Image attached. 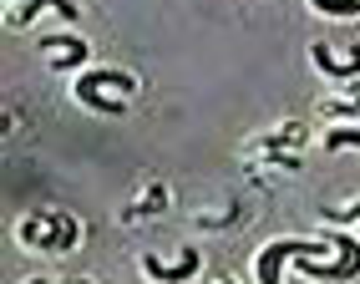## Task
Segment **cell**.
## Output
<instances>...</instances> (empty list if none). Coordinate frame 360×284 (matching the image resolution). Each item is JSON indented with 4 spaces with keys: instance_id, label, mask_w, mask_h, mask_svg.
Returning <instances> with one entry per match:
<instances>
[{
    "instance_id": "cell-3",
    "label": "cell",
    "mask_w": 360,
    "mask_h": 284,
    "mask_svg": "<svg viewBox=\"0 0 360 284\" xmlns=\"http://www.w3.org/2000/svg\"><path fill=\"white\" fill-rule=\"evenodd\" d=\"M309 142H315V137H309V122L284 117V122L244 137V168L254 173V183H264L269 173H300Z\"/></svg>"
},
{
    "instance_id": "cell-9",
    "label": "cell",
    "mask_w": 360,
    "mask_h": 284,
    "mask_svg": "<svg viewBox=\"0 0 360 284\" xmlns=\"http://www.w3.org/2000/svg\"><path fill=\"white\" fill-rule=\"evenodd\" d=\"M46 15H51L56 26H77L82 6L77 0H20V6H6V31H36Z\"/></svg>"
},
{
    "instance_id": "cell-12",
    "label": "cell",
    "mask_w": 360,
    "mask_h": 284,
    "mask_svg": "<svg viewBox=\"0 0 360 284\" xmlns=\"http://www.w3.org/2000/svg\"><path fill=\"white\" fill-rule=\"evenodd\" d=\"M304 6L320 20H360V0H304Z\"/></svg>"
},
{
    "instance_id": "cell-4",
    "label": "cell",
    "mask_w": 360,
    "mask_h": 284,
    "mask_svg": "<svg viewBox=\"0 0 360 284\" xmlns=\"http://www.w3.org/2000/svg\"><path fill=\"white\" fill-rule=\"evenodd\" d=\"M137 97H142V82L127 66H91L82 77H71V102L91 117H132Z\"/></svg>"
},
{
    "instance_id": "cell-14",
    "label": "cell",
    "mask_w": 360,
    "mask_h": 284,
    "mask_svg": "<svg viewBox=\"0 0 360 284\" xmlns=\"http://www.w3.org/2000/svg\"><path fill=\"white\" fill-rule=\"evenodd\" d=\"M203 284H238V279L224 274V269H203Z\"/></svg>"
},
{
    "instance_id": "cell-15",
    "label": "cell",
    "mask_w": 360,
    "mask_h": 284,
    "mask_svg": "<svg viewBox=\"0 0 360 284\" xmlns=\"http://www.w3.org/2000/svg\"><path fill=\"white\" fill-rule=\"evenodd\" d=\"M20 284H61V279H56V274H26Z\"/></svg>"
},
{
    "instance_id": "cell-10",
    "label": "cell",
    "mask_w": 360,
    "mask_h": 284,
    "mask_svg": "<svg viewBox=\"0 0 360 284\" xmlns=\"http://www.w3.org/2000/svg\"><path fill=\"white\" fill-rule=\"evenodd\" d=\"M249 219V198L244 193H224L219 203H203V208H193V224L198 233H229V228H238Z\"/></svg>"
},
{
    "instance_id": "cell-1",
    "label": "cell",
    "mask_w": 360,
    "mask_h": 284,
    "mask_svg": "<svg viewBox=\"0 0 360 284\" xmlns=\"http://www.w3.org/2000/svg\"><path fill=\"white\" fill-rule=\"evenodd\" d=\"M304 274L315 284H355L360 279V233L355 228H330V233H304V239H269L249 259L254 284H284V274Z\"/></svg>"
},
{
    "instance_id": "cell-11",
    "label": "cell",
    "mask_w": 360,
    "mask_h": 284,
    "mask_svg": "<svg viewBox=\"0 0 360 284\" xmlns=\"http://www.w3.org/2000/svg\"><path fill=\"white\" fill-rule=\"evenodd\" d=\"M315 117H320L325 127H350V122H360V82L330 86L325 97L315 102Z\"/></svg>"
},
{
    "instance_id": "cell-16",
    "label": "cell",
    "mask_w": 360,
    "mask_h": 284,
    "mask_svg": "<svg viewBox=\"0 0 360 284\" xmlns=\"http://www.w3.org/2000/svg\"><path fill=\"white\" fill-rule=\"evenodd\" d=\"M6 6H20V0H6Z\"/></svg>"
},
{
    "instance_id": "cell-13",
    "label": "cell",
    "mask_w": 360,
    "mask_h": 284,
    "mask_svg": "<svg viewBox=\"0 0 360 284\" xmlns=\"http://www.w3.org/2000/svg\"><path fill=\"white\" fill-rule=\"evenodd\" d=\"M320 148H325V153H360V122H350V127H325Z\"/></svg>"
},
{
    "instance_id": "cell-8",
    "label": "cell",
    "mask_w": 360,
    "mask_h": 284,
    "mask_svg": "<svg viewBox=\"0 0 360 284\" xmlns=\"http://www.w3.org/2000/svg\"><path fill=\"white\" fill-rule=\"evenodd\" d=\"M173 183H162V178H148L137 188V193L122 203V213H117V219H122L127 228H148V224H158V219H167V213H173Z\"/></svg>"
},
{
    "instance_id": "cell-2",
    "label": "cell",
    "mask_w": 360,
    "mask_h": 284,
    "mask_svg": "<svg viewBox=\"0 0 360 284\" xmlns=\"http://www.w3.org/2000/svg\"><path fill=\"white\" fill-rule=\"evenodd\" d=\"M15 249L31 254V259H71L82 244H86V224L77 219L71 208H56V203H41V208H26L15 219Z\"/></svg>"
},
{
    "instance_id": "cell-7",
    "label": "cell",
    "mask_w": 360,
    "mask_h": 284,
    "mask_svg": "<svg viewBox=\"0 0 360 284\" xmlns=\"http://www.w3.org/2000/svg\"><path fill=\"white\" fill-rule=\"evenodd\" d=\"M309 66H315L320 71V77L330 82V86H340V82H360V41H340V46H335V41H309Z\"/></svg>"
},
{
    "instance_id": "cell-5",
    "label": "cell",
    "mask_w": 360,
    "mask_h": 284,
    "mask_svg": "<svg viewBox=\"0 0 360 284\" xmlns=\"http://www.w3.org/2000/svg\"><path fill=\"white\" fill-rule=\"evenodd\" d=\"M36 51L46 61V71L51 77H82V71L97 66V46H91L77 26H51L36 36Z\"/></svg>"
},
{
    "instance_id": "cell-6",
    "label": "cell",
    "mask_w": 360,
    "mask_h": 284,
    "mask_svg": "<svg viewBox=\"0 0 360 284\" xmlns=\"http://www.w3.org/2000/svg\"><path fill=\"white\" fill-rule=\"evenodd\" d=\"M137 269L148 284H188V279H203V249L198 244H178L173 254H158V249H142L137 254Z\"/></svg>"
}]
</instances>
